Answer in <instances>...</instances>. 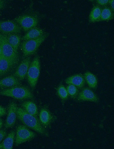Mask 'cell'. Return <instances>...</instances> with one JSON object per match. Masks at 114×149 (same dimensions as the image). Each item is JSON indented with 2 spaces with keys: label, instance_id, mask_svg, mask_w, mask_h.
<instances>
[{
  "label": "cell",
  "instance_id": "cell-22",
  "mask_svg": "<svg viewBox=\"0 0 114 149\" xmlns=\"http://www.w3.org/2000/svg\"><path fill=\"white\" fill-rule=\"evenodd\" d=\"M114 11L108 6L102 8L100 21H108L114 18Z\"/></svg>",
  "mask_w": 114,
  "mask_h": 149
},
{
  "label": "cell",
  "instance_id": "cell-10",
  "mask_svg": "<svg viewBox=\"0 0 114 149\" xmlns=\"http://www.w3.org/2000/svg\"><path fill=\"white\" fill-rule=\"evenodd\" d=\"M76 99L78 101L98 103L99 99L97 95L89 88L84 87L80 91Z\"/></svg>",
  "mask_w": 114,
  "mask_h": 149
},
{
  "label": "cell",
  "instance_id": "cell-1",
  "mask_svg": "<svg viewBox=\"0 0 114 149\" xmlns=\"http://www.w3.org/2000/svg\"><path fill=\"white\" fill-rule=\"evenodd\" d=\"M41 18V15L38 12L31 11L17 16L13 20L19 25L22 30L27 32L37 27Z\"/></svg>",
  "mask_w": 114,
  "mask_h": 149
},
{
  "label": "cell",
  "instance_id": "cell-3",
  "mask_svg": "<svg viewBox=\"0 0 114 149\" xmlns=\"http://www.w3.org/2000/svg\"><path fill=\"white\" fill-rule=\"evenodd\" d=\"M0 95L10 97L20 100L33 98V95L30 90L25 87L21 85L1 90L0 91Z\"/></svg>",
  "mask_w": 114,
  "mask_h": 149
},
{
  "label": "cell",
  "instance_id": "cell-11",
  "mask_svg": "<svg viewBox=\"0 0 114 149\" xmlns=\"http://www.w3.org/2000/svg\"><path fill=\"white\" fill-rule=\"evenodd\" d=\"M17 104L13 101L9 105L8 112L5 124V127L9 128L13 127L15 125L17 117Z\"/></svg>",
  "mask_w": 114,
  "mask_h": 149
},
{
  "label": "cell",
  "instance_id": "cell-26",
  "mask_svg": "<svg viewBox=\"0 0 114 149\" xmlns=\"http://www.w3.org/2000/svg\"><path fill=\"white\" fill-rule=\"evenodd\" d=\"M6 135L7 132L5 130L3 129H0V143Z\"/></svg>",
  "mask_w": 114,
  "mask_h": 149
},
{
  "label": "cell",
  "instance_id": "cell-31",
  "mask_svg": "<svg viewBox=\"0 0 114 149\" xmlns=\"http://www.w3.org/2000/svg\"><path fill=\"white\" fill-rule=\"evenodd\" d=\"M2 50L0 44V56H2Z\"/></svg>",
  "mask_w": 114,
  "mask_h": 149
},
{
  "label": "cell",
  "instance_id": "cell-17",
  "mask_svg": "<svg viewBox=\"0 0 114 149\" xmlns=\"http://www.w3.org/2000/svg\"><path fill=\"white\" fill-rule=\"evenodd\" d=\"M45 33L43 29L36 27L27 32L21 38V40L23 41L36 38L43 35Z\"/></svg>",
  "mask_w": 114,
  "mask_h": 149
},
{
  "label": "cell",
  "instance_id": "cell-19",
  "mask_svg": "<svg viewBox=\"0 0 114 149\" xmlns=\"http://www.w3.org/2000/svg\"><path fill=\"white\" fill-rule=\"evenodd\" d=\"M102 7L96 4L92 8L89 14V21L90 23H95L100 21Z\"/></svg>",
  "mask_w": 114,
  "mask_h": 149
},
{
  "label": "cell",
  "instance_id": "cell-24",
  "mask_svg": "<svg viewBox=\"0 0 114 149\" xmlns=\"http://www.w3.org/2000/svg\"><path fill=\"white\" fill-rule=\"evenodd\" d=\"M57 93L59 97L63 101L67 99L68 95L66 88L62 85H59L57 89Z\"/></svg>",
  "mask_w": 114,
  "mask_h": 149
},
{
  "label": "cell",
  "instance_id": "cell-16",
  "mask_svg": "<svg viewBox=\"0 0 114 149\" xmlns=\"http://www.w3.org/2000/svg\"><path fill=\"white\" fill-rule=\"evenodd\" d=\"M4 35L9 43L13 48L15 52L18 54V51L21 40V36L19 34L16 33Z\"/></svg>",
  "mask_w": 114,
  "mask_h": 149
},
{
  "label": "cell",
  "instance_id": "cell-13",
  "mask_svg": "<svg viewBox=\"0 0 114 149\" xmlns=\"http://www.w3.org/2000/svg\"><path fill=\"white\" fill-rule=\"evenodd\" d=\"M67 84L73 85L77 87L79 90H81L85 85V81L84 75L81 74H74L70 76L65 80Z\"/></svg>",
  "mask_w": 114,
  "mask_h": 149
},
{
  "label": "cell",
  "instance_id": "cell-8",
  "mask_svg": "<svg viewBox=\"0 0 114 149\" xmlns=\"http://www.w3.org/2000/svg\"><path fill=\"white\" fill-rule=\"evenodd\" d=\"M22 29L13 20L0 21V33L6 34L9 33H20Z\"/></svg>",
  "mask_w": 114,
  "mask_h": 149
},
{
  "label": "cell",
  "instance_id": "cell-15",
  "mask_svg": "<svg viewBox=\"0 0 114 149\" xmlns=\"http://www.w3.org/2000/svg\"><path fill=\"white\" fill-rule=\"evenodd\" d=\"M15 67L6 58L1 56L0 58V78L11 72Z\"/></svg>",
  "mask_w": 114,
  "mask_h": 149
},
{
  "label": "cell",
  "instance_id": "cell-21",
  "mask_svg": "<svg viewBox=\"0 0 114 149\" xmlns=\"http://www.w3.org/2000/svg\"><path fill=\"white\" fill-rule=\"evenodd\" d=\"M15 131H11L7 136L1 143L2 149H11L13 148L15 142Z\"/></svg>",
  "mask_w": 114,
  "mask_h": 149
},
{
  "label": "cell",
  "instance_id": "cell-27",
  "mask_svg": "<svg viewBox=\"0 0 114 149\" xmlns=\"http://www.w3.org/2000/svg\"><path fill=\"white\" fill-rule=\"evenodd\" d=\"M6 113V111L5 108L0 106V117L4 115Z\"/></svg>",
  "mask_w": 114,
  "mask_h": 149
},
{
  "label": "cell",
  "instance_id": "cell-28",
  "mask_svg": "<svg viewBox=\"0 0 114 149\" xmlns=\"http://www.w3.org/2000/svg\"><path fill=\"white\" fill-rule=\"evenodd\" d=\"M7 2L6 1L0 0V10L4 8L6 6Z\"/></svg>",
  "mask_w": 114,
  "mask_h": 149
},
{
  "label": "cell",
  "instance_id": "cell-29",
  "mask_svg": "<svg viewBox=\"0 0 114 149\" xmlns=\"http://www.w3.org/2000/svg\"><path fill=\"white\" fill-rule=\"evenodd\" d=\"M114 0H109L108 5L111 10L114 12Z\"/></svg>",
  "mask_w": 114,
  "mask_h": 149
},
{
  "label": "cell",
  "instance_id": "cell-20",
  "mask_svg": "<svg viewBox=\"0 0 114 149\" xmlns=\"http://www.w3.org/2000/svg\"><path fill=\"white\" fill-rule=\"evenodd\" d=\"M84 78L89 87L95 89L97 86L98 82L96 76L91 72L87 71L85 72L84 75Z\"/></svg>",
  "mask_w": 114,
  "mask_h": 149
},
{
  "label": "cell",
  "instance_id": "cell-25",
  "mask_svg": "<svg viewBox=\"0 0 114 149\" xmlns=\"http://www.w3.org/2000/svg\"><path fill=\"white\" fill-rule=\"evenodd\" d=\"M109 0H97L96 3L97 5L100 7H103L108 5Z\"/></svg>",
  "mask_w": 114,
  "mask_h": 149
},
{
  "label": "cell",
  "instance_id": "cell-6",
  "mask_svg": "<svg viewBox=\"0 0 114 149\" xmlns=\"http://www.w3.org/2000/svg\"><path fill=\"white\" fill-rule=\"evenodd\" d=\"M40 64L38 56H36L31 62L27 74L28 82L30 87L34 89L40 74Z\"/></svg>",
  "mask_w": 114,
  "mask_h": 149
},
{
  "label": "cell",
  "instance_id": "cell-4",
  "mask_svg": "<svg viewBox=\"0 0 114 149\" xmlns=\"http://www.w3.org/2000/svg\"><path fill=\"white\" fill-rule=\"evenodd\" d=\"M49 35L48 33L45 32L37 38L23 41L21 45L23 56L26 58L34 54Z\"/></svg>",
  "mask_w": 114,
  "mask_h": 149
},
{
  "label": "cell",
  "instance_id": "cell-32",
  "mask_svg": "<svg viewBox=\"0 0 114 149\" xmlns=\"http://www.w3.org/2000/svg\"><path fill=\"white\" fill-rule=\"evenodd\" d=\"M0 149H2V146L1 143H0Z\"/></svg>",
  "mask_w": 114,
  "mask_h": 149
},
{
  "label": "cell",
  "instance_id": "cell-5",
  "mask_svg": "<svg viewBox=\"0 0 114 149\" xmlns=\"http://www.w3.org/2000/svg\"><path fill=\"white\" fill-rule=\"evenodd\" d=\"M0 44L2 50V56L7 59L15 68L19 62L18 54L9 43L5 35L1 33H0Z\"/></svg>",
  "mask_w": 114,
  "mask_h": 149
},
{
  "label": "cell",
  "instance_id": "cell-18",
  "mask_svg": "<svg viewBox=\"0 0 114 149\" xmlns=\"http://www.w3.org/2000/svg\"><path fill=\"white\" fill-rule=\"evenodd\" d=\"M22 108L28 113L36 117L38 110L36 104L31 101H25L21 104Z\"/></svg>",
  "mask_w": 114,
  "mask_h": 149
},
{
  "label": "cell",
  "instance_id": "cell-30",
  "mask_svg": "<svg viewBox=\"0 0 114 149\" xmlns=\"http://www.w3.org/2000/svg\"><path fill=\"white\" fill-rule=\"evenodd\" d=\"M3 123L2 120L0 118V129L3 126Z\"/></svg>",
  "mask_w": 114,
  "mask_h": 149
},
{
  "label": "cell",
  "instance_id": "cell-33",
  "mask_svg": "<svg viewBox=\"0 0 114 149\" xmlns=\"http://www.w3.org/2000/svg\"><path fill=\"white\" fill-rule=\"evenodd\" d=\"M1 56H0V58Z\"/></svg>",
  "mask_w": 114,
  "mask_h": 149
},
{
  "label": "cell",
  "instance_id": "cell-9",
  "mask_svg": "<svg viewBox=\"0 0 114 149\" xmlns=\"http://www.w3.org/2000/svg\"><path fill=\"white\" fill-rule=\"evenodd\" d=\"M30 62V56L25 58L17 67L13 75L20 81L23 80L27 76Z\"/></svg>",
  "mask_w": 114,
  "mask_h": 149
},
{
  "label": "cell",
  "instance_id": "cell-14",
  "mask_svg": "<svg viewBox=\"0 0 114 149\" xmlns=\"http://www.w3.org/2000/svg\"><path fill=\"white\" fill-rule=\"evenodd\" d=\"M39 121L43 126L47 127L51 123L53 116L50 111L46 108L41 109L39 114Z\"/></svg>",
  "mask_w": 114,
  "mask_h": 149
},
{
  "label": "cell",
  "instance_id": "cell-7",
  "mask_svg": "<svg viewBox=\"0 0 114 149\" xmlns=\"http://www.w3.org/2000/svg\"><path fill=\"white\" fill-rule=\"evenodd\" d=\"M35 134L23 125H19L16 128L15 142L18 146L34 138Z\"/></svg>",
  "mask_w": 114,
  "mask_h": 149
},
{
  "label": "cell",
  "instance_id": "cell-23",
  "mask_svg": "<svg viewBox=\"0 0 114 149\" xmlns=\"http://www.w3.org/2000/svg\"><path fill=\"white\" fill-rule=\"evenodd\" d=\"M66 89L69 96L72 99H76L80 92L77 87L73 85L68 84Z\"/></svg>",
  "mask_w": 114,
  "mask_h": 149
},
{
  "label": "cell",
  "instance_id": "cell-12",
  "mask_svg": "<svg viewBox=\"0 0 114 149\" xmlns=\"http://www.w3.org/2000/svg\"><path fill=\"white\" fill-rule=\"evenodd\" d=\"M21 85V81L13 74L7 76L0 79V89L1 90Z\"/></svg>",
  "mask_w": 114,
  "mask_h": 149
},
{
  "label": "cell",
  "instance_id": "cell-2",
  "mask_svg": "<svg viewBox=\"0 0 114 149\" xmlns=\"http://www.w3.org/2000/svg\"><path fill=\"white\" fill-rule=\"evenodd\" d=\"M17 116L27 127L42 134L47 135L43 126L36 117L27 113L21 107H17Z\"/></svg>",
  "mask_w": 114,
  "mask_h": 149
}]
</instances>
